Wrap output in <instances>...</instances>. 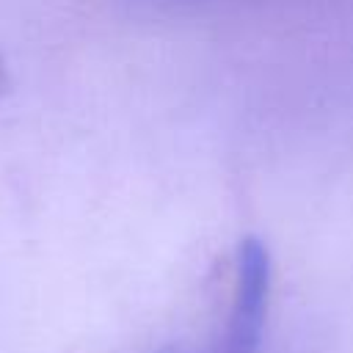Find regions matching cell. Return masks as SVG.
<instances>
[{"label": "cell", "instance_id": "6da1fadb", "mask_svg": "<svg viewBox=\"0 0 353 353\" xmlns=\"http://www.w3.org/2000/svg\"><path fill=\"white\" fill-rule=\"evenodd\" d=\"M270 254L259 237H243L234 254L232 298L223 328L212 336L218 353H259L268 301H270Z\"/></svg>", "mask_w": 353, "mask_h": 353}, {"label": "cell", "instance_id": "7a4b0ae2", "mask_svg": "<svg viewBox=\"0 0 353 353\" xmlns=\"http://www.w3.org/2000/svg\"><path fill=\"white\" fill-rule=\"evenodd\" d=\"M157 353H218V350L212 347V342H207V347H201V350H193V347H179V345H171V347H163V350H157Z\"/></svg>", "mask_w": 353, "mask_h": 353}]
</instances>
